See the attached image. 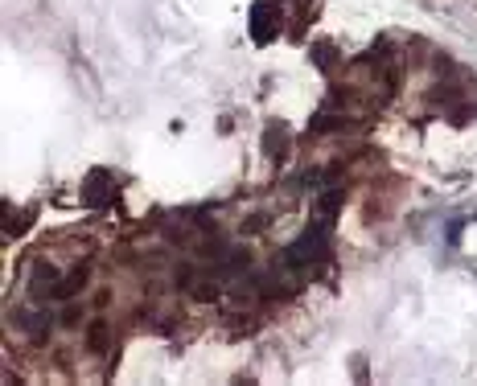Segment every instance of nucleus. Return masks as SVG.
<instances>
[{
  "label": "nucleus",
  "instance_id": "nucleus-1",
  "mask_svg": "<svg viewBox=\"0 0 477 386\" xmlns=\"http://www.w3.org/2000/svg\"><path fill=\"white\" fill-rule=\"evenodd\" d=\"M280 33V0H255L251 8V37L255 45H268Z\"/></svg>",
  "mask_w": 477,
  "mask_h": 386
},
{
  "label": "nucleus",
  "instance_id": "nucleus-2",
  "mask_svg": "<svg viewBox=\"0 0 477 386\" xmlns=\"http://www.w3.org/2000/svg\"><path fill=\"white\" fill-rule=\"evenodd\" d=\"M288 152H292L288 128H284V123H268V132H264V156H268L272 165H284V160H288Z\"/></svg>",
  "mask_w": 477,
  "mask_h": 386
},
{
  "label": "nucleus",
  "instance_id": "nucleus-3",
  "mask_svg": "<svg viewBox=\"0 0 477 386\" xmlns=\"http://www.w3.org/2000/svg\"><path fill=\"white\" fill-rule=\"evenodd\" d=\"M82 197H86V206H107V202H111V173H107V169H95V173L86 177V185H82Z\"/></svg>",
  "mask_w": 477,
  "mask_h": 386
},
{
  "label": "nucleus",
  "instance_id": "nucleus-4",
  "mask_svg": "<svg viewBox=\"0 0 477 386\" xmlns=\"http://www.w3.org/2000/svg\"><path fill=\"white\" fill-rule=\"evenodd\" d=\"M86 280H91V267H86V263H78V267H70V276H66V280H58V288H54V300H66V296H78V292L86 288Z\"/></svg>",
  "mask_w": 477,
  "mask_h": 386
},
{
  "label": "nucleus",
  "instance_id": "nucleus-5",
  "mask_svg": "<svg viewBox=\"0 0 477 386\" xmlns=\"http://www.w3.org/2000/svg\"><path fill=\"white\" fill-rule=\"evenodd\" d=\"M309 58H313V62H317L321 70H334V66L342 62V49H338L334 41H317V45L309 49Z\"/></svg>",
  "mask_w": 477,
  "mask_h": 386
},
{
  "label": "nucleus",
  "instance_id": "nucleus-6",
  "mask_svg": "<svg viewBox=\"0 0 477 386\" xmlns=\"http://www.w3.org/2000/svg\"><path fill=\"white\" fill-rule=\"evenodd\" d=\"M86 350H91V354H107V350H111V329H107L103 321H91V329H86Z\"/></svg>",
  "mask_w": 477,
  "mask_h": 386
},
{
  "label": "nucleus",
  "instance_id": "nucleus-7",
  "mask_svg": "<svg viewBox=\"0 0 477 386\" xmlns=\"http://www.w3.org/2000/svg\"><path fill=\"white\" fill-rule=\"evenodd\" d=\"M58 288V267L54 263H41L37 272H33V292H54Z\"/></svg>",
  "mask_w": 477,
  "mask_h": 386
},
{
  "label": "nucleus",
  "instance_id": "nucleus-8",
  "mask_svg": "<svg viewBox=\"0 0 477 386\" xmlns=\"http://www.w3.org/2000/svg\"><path fill=\"white\" fill-rule=\"evenodd\" d=\"M338 210H342V193H325V197L317 202V222L329 226V222L338 218Z\"/></svg>",
  "mask_w": 477,
  "mask_h": 386
},
{
  "label": "nucleus",
  "instance_id": "nucleus-9",
  "mask_svg": "<svg viewBox=\"0 0 477 386\" xmlns=\"http://www.w3.org/2000/svg\"><path fill=\"white\" fill-rule=\"evenodd\" d=\"M342 128H346V119H342V115H325V111L313 115V123H309L313 136H321V132H342Z\"/></svg>",
  "mask_w": 477,
  "mask_h": 386
},
{
  "label": "nucleus",
  "instance_id": "nucleus-10",
  "mask_svg": "<svg viewBox=\"0 0 477 386\" xmlns=\"http://www.w3.org/2000/svg\"><path fill=\"white\" fill-rule=\"evenodd\" d=\"M78 317H82L78 309H66V313H62V321H66V325H78Z\"/></svg>",
  "mask_w": 477,
  "mask_h": 386
}]
</instances>
